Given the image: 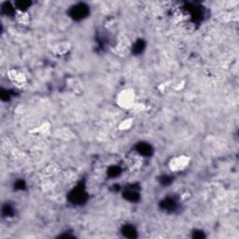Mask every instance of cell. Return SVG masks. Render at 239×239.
Segmentation results:
<instances>
[{
    "instance_id": "obj_1",
    "label": "cell",
    "mask_w": 239,
    "mask_h": 239,
    "mask_svg": "<svg viewBox=\"0 0 239 239\" xmlns=\"http://www.w3.org/2000/svg\"><path fill=\"white\" fill-rule=\"evenodd\" d=\"M89 13V8L85 4H78L74 6L70 10V16H72L76 20L83 19Z\"/></svg>"
},
{
    "instance_id": "obj_2",
    "label": "cell",
    "mask_w": 239,
    "mask_h": 239,
    "mask_svg": "<svg viewBox=\"0 0 239 239\" xmlns=\"http://www.w3.org/2000/svg\"><path fill=\"white\" fill-rule=\"evenodd\" d=\"M70 198H71L72 202H74V203H81L82 201H84L85 193L83 192V191H81L80 189H77L76 191H74L71 193Z\"/></svg>"
},
{
    "instance_id": "obj_3",
    "label": "cell",
    "mask_w": 239,
    "mask_h": 239,
    "mask_svg": "<svg viewBox=\"0 0 239 239\" xmlns=\"http://www.w3.org/2000/svg\"><path fill=\"white\" fill-rule=\"evenodd\" d=\"M138 150L140 154L145 155V156H149L151 154L152 152V149L150 146L149 144H145V143H141L138 146Z\"/></svg>"
},
{
    "instance_id": "obj_4",
    "label": "cell",
    "mask_w": 239,
    "mask_h": 239,
    "mask_svg": "<svg viewBox=\"0 0 239 239\" xmlns=\"http://www.w3.org/2000/svg\"><path fill=\"white\" fill-rule=\"evenodd\" d=\"M15 6L21 11H25L31 6V2L29 1H18L15 3Z\"/></svg>"
},
{
    "instance_id": "obj_5",
    "label": "cell",
    "mask_w": 239,
    "mask_h": 239,
    "mask_svg": "<svg viewBox=\"0 0 239 239\" xmlns=\"http://www.w3.org/2000/svg\"><path fill=\"white\" fill-rule=\"evenodd\" d=\"M2 11L7 15H11L14 12V8L11 5V3H4L2 6Z\"/></svg>"
},
{
    "instance_id": "obj_6",
    "label": "cell",
    "mask_w": 239,
    "mask_h": 239,
    "mask_svg": "<svg viewBox=\"0 0 239 239\" xmlns=\"http://www.w3.org/2000/svg\"><path fill=\"white\" fill-rule=\"evenodd\" d=\"M125 194H126V198L130 201H136L138 199V193L135 191H129Z\"/></svg>"
},
{
    "instance_id": "obj_7",
    "label": "cell",
    "mask_w": 239,
    "mask_h": 239,
    "mask_svg": "<svg viewBox=\"0 0 239 239\" xmlns=\"http://www.w3.org/2000/svg\"><path fill=\"white\" fill-rule=\"evenodd\" d=\"M143 47H144V43H143V41L142 40H139V41H138L135 43V52H141V50H143Z\"/></svg>"
},
{
    "instance_id": "obj_8",
    "label": "cell",
    "mask_w": 239,
    "mask_h": 239,
    "mask_svg": "<svg viewBox=\"0 0 239 239\" xmlns=\"http://www.w3.org/2000/svg\"><path fill=\"white\" fill-rule=\"evenodd\" d=\"M108 173H109L110 176H112V177L118 176V175L120 174V169H119L118 167H115V166H114V167H112L111 169L109 170Z\"/></svg>"
},
{
    "instance_id": "obj_9",
    "label": "cell",
    "mask_w": 239,
    "mask_h": 239,
    "mask_svg": "<svg viewBox=\"0 0 239 239\" xmlns=\"http://www.w3.org/2000/svg\"><path fill=\"white\" fill-rule=\"evenodd\" d=\"M3 213L4 214H6L7 216H10V215H11L12 214V208L10 207V206H5L4 207H3Z\"/></svg>"
}]
</instances>
